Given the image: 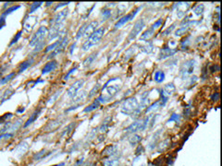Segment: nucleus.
<instances>
[{
  "instance_id": "1",
  "label": "nucleus",
  "mask_w": 222,
  "mask_h": 166,
  "mask_svg": "<svg viewBox=\"0 0 222 166\" xmlns=\"http://www.w3.org/2000/svg\"><path fill=\"white\" fill-rule=\"evenodd\" d=\"M106 29L104 27L99 28L97 29L90 37H88V39L84 42V44H82V50L83 51H87L89 50V48H91L93 45L96 44L99 41L101 40V38L104 36Z\"/></svg>"
},
{
  "instance_id": "2",
  "label": "nucleus",
  "mask_w": 222,
  "mask_h": 166,
  "mask_svg": "<svg viewBox=\"0 0 222 166\" xmlns=\"http://www.w3.org/2000/svg\"><path fill=\"white\" fill-rule=\"evenodd\" d=\"M139 106V103L136 98L131 97L126 99L121 106V113L125 115H131Z\"/></svg>"
},
{
  "instance_id": "3",
  "label": "nucleus",
  "mask_w": 222,
  "mask_h": 166,
  "mask_svg": "<svg viewBox=\"0 0 222 166\" xmlns=\"http://www.w3.org/2000/svg\"><path fill=\"white\" fill-rule=\"evenodd\" d=\"M48 33V30L46 26H41L37 30V31L34 33V35L32 37L31 41H30V46H35L38 44L44 42V39L46 38V36Z\"/></svg>"
},
{
  "instance_id": "4",
  "label": "nucleus",
  "mask_w": 222,
  "mask_h": 166,
  "mask_svg": "<svg viewBox=\"0 0 222 166\" xmlns=\"http://www.w3.org/2000/svg\"><path fill=\"white\" fill-rule=\"evenodd\" d=\"M195 60L194 59H189L186 62H184L180 68V74L182 77H185L187 75H190L194 72L195 69Z\"/></svg>"
},
{
  "instance_id": "5",
  "label": "nucleus",
  "mask_w": 222,
  "mask_h": 166,
  "mask_svg": "<svg viewBox=\"0 0 222 166\" xmlns=\"http://www.w3.org/2000/svg\"><path fill=\"white\" fill-rule=\"evenodd\" d=\"M144 28H145V21H144V20L141 19V20L137 21L135 22V24H134L133 28H132V30H131L130 34H129L128 41L131 42V41L134 40V39L137 37V35H138V34L143 30Z\"/></svg>"
},
{
  "instance_id": "6",
  "label": "nucleus",
  "mask_w": 222,
  "mask_h": 166,
  "mask_svg": "<svg viewBox=\"0 0 222 166\" xmlns=\"http://www.w3.org/2000/svg\"><path fill=\"white\" fill-rule=\"evenodd\" d=\"M68 15H69V10L66 9V8L61 10V11H59L58 13H57L56 16L53 19V21H52L53 26H60V25H62V23L67 19Z\"/></svg>"
},
{
  "instance_id": "7",
  "label": "nucleus",
  "mask_w": 222,
  "mask_h": 166,
  "mask_svg": "<svg viewBox=\"0 0 222 166\" xmlns=\"http://www.w3.org/2000/svg\"><path fill=\"white\" fill-rule=\"evenodd\" d=\"M142 8V7H139L137 9H135L133 12H131V13H130V14H128V15H126V16H123L122 18H121L119 21H118V22L115 24V29H118V28H121V26H123L124 24H126L127 22H129L130 21H131L135 16H136V14L139 12V10Z\"/></svg>"
},
{
  "instance_id": "8",
  "label": "nucleus",
  "mask_w": 222,
  "mask_h": 166,
  "mask_svg": "<svg viewBox=\"0 0 222 166\" xmlns=\"http://www.w3.org/2000/svg\"><path fill=\"white\" fill-rule=\"evenodd\" d=\"M68 43H69V39H68V37L67 36H65L64 38H62L61 39V41L59 42V44H57V46L53 50V52L50 54V55L48 56V58H52V57H54V56H56L57 55H58V54H60V53H62L64 50H65V48L67 47V44H68Z\"/></svg>"
},
{
  "instance_id": "9",
  "label": "nucleus",
  "mask_w": 222,
  "mask_h": 166,
  "mask_svg": "<svg viewBox=\"0 0 222 166\" xmlns=\"http://www.w3.org/2000/svg\"><path fill=\"white\" fill-rule=\"evenodd\" d=\"M168 102V98L167 97H164V96H161V98L156 101L155 103L152 104L151 105H149L147 107V109L146 110V113H152V112H155V111L158 110L159 108L165 106V104H167Z\"/></svg>"
},
{
  "instance_id": "10",
  "label": "nucleus",
  "mask_w": 222,
  "mask_h": 166,
  "mask_svg": "<svg viewBox=\"0 0 222 166\" xmlns=\"http://www.w3.org/2000/svg\"><path fill=\"white\" fill-rule=\"evenodd\" d=\"M83 84H84V80H79V81H77L76 82H74L73 84L70 87V89L68 90V91H67L68 96H70V97H73V96H75V95L77 94L78 90L83 86Z\"/></svg>"
},
{
  "instance_id": "11",
  "label": "nucleus",
  "mask_w": 222,
  "mask_h": 166,
  "mask_svg": "<svg viewBox=\"0 0 222 166\" xmlns=\"http://www.w3.org/2000/svg\"><path fill=\"white\" fill-rule=\"evenodd\" d=\"M197 23H199V21H190L185 22V24H182L181 27L180 28V29H178V30L175 31V35H176L177 37H180V36L185 34V33L188 31V30L192 27L194 24H197Z\"/></svg>"
},
{
  "instance_id": "12",
  "label": "nucleus",
  "mask_w": 222,
  "mask_h": 166,
  "mask_svg": "<svg viewBox=\"0 0 222 166\" xmlns=\"http://www.w3.org/2000/svg\"><path fill=\"white\" fill-rule=\"evenodd\" d=\"M28 149H29V143L27 141H22L16 147V149L14 150V153L18 157H22L26 153Z\"/></svg>"
},
{
  "instance_id": "13",
  "label": "nucleus",
  "mask_w": 222,
  "mask_h": 166,
  "mask_svg": "<svg viewBox=\"0 0 222 166\" xmlns=\"http://www.w3.org/2000/svg\"><path fill=\"white\" fill-rule=\"evenodd\" d=\"M176 90V87L173 83H169L167 85L164 86V88L161 90V96H164V97H170L174 94Z\"/></svg>"
},
{
  "instance_id": "14",
  "label": "nucleus",
  "mask_w": 222,
  "mask_h": 166,
  "mask_svg": "<svg viewBox=\"0 0 222 166\" xmlns=\"http://www.w3.org/2000/svg\"><path fill=\"white\" fill-rule=\"evenodd\" d=\"M177 50L176 49H173L170 47H167V48H163L160 50V53H159V59H166L168 57H170L176 54Z\"/></svg>"
},
{
  "instance_id": "15",
  "label": "nucleus",
  "mask_w": 222,
  "mask_h": 166,
  "mask_svg": "<svg viewBox=\"0 0 222 166\" xmlns=\"http://www.w3.org/2000/svg\"><path fill=\"white\" fill-rule=\"evenodd\" d=\"M97 25H98V21H92L91 23H89V25H87L86 28H85L83 36L90 37V36L96 30Z\"/></svg>"
},
{
  "instance_id": "16",
  "label": "nucleus",
  "mask_w": 222,
  "mask_h": 166,
  "mask_svg": "<svg viewBox=\"0 0 222 166\" xmlns=\"http://www.w3.org/2000/svg\"><path fill=\"white\" fill-rule=\"evenodd\" d=\"M140 127H141V120H138V121H135L132 124H131L129 127H127L125 128V131L128 133L134 134V133L140 131Z\"/></svg>"
},
{
  "instance_id": "17",
  "label": "nucleus",
  "mask_w": 222,
  "mask_h": 166,
  "mask_svg": "<svg viewBox=\"0 0 222 166\" xmlns=\"http://www.w3.org/2000/svg\"><path fill=\"white\" fill-rule=\"evenodd\" d=\"M57 61H55V60L50 61V62H48V63H47L46 66L43 67L42 74H47V73H49V72H51V71L55 70V69L57 68Z\"/></svg>"
},
{
  "instance_id": "18",
  "label": "nucleus",
  "mask_w": 222,
  "mask_h": 166,
  "mask_svg": "<svg viewBox=\"0 0 222 166\" xmlns=\"http://www.w3.org/2000/svg\"><path fill=\"white\" fill-rule=\"evenodd\" d=\"M155 32V29L153 26H151L150 28H148L147 30L141 35V40L142 41H149L154 36Z\"/></svg>"
},
{
  "instance_id": "19",
  "label": "nucleus",
  "mask_w": 222,
  "mask_h": 166,
  "mask_svg": "<svg viewBox=\"0 0 222 166\" xmlns=\"http://www.w3.org/2000/svg\"><path fill=\"white\" fill-rule=\"evenodd\" d=\"M40 113H41V109H38V110H35L32 113V115L30 116V118L26 121V123L24 124V126H23V127L24 128H26V127H28L30 125H32L37 118H38V116L40 115Z\"/></svg>"
},
{
  "instance_id": "20",
  "label": "nucleus",
  "mask_w": 222,
  "mask_h": 166,
  "mask_svg": "<svg viewBox=\"0 0 222 166\" xmlns=\"http://www.w3.org/2000/svg\"><path fill=\"white\" fill-rule=\"evenodd\" d=\"M118 152V148L115 145H110L108 147H106L104 150H103V155L104 156H114L116 153Z\"/></svg>"
},
{
  "instance_id": "21",
  "label": "nucleus",
  "mask_w": 222,
  "mask_h": 166,
  "mask_svg": "<svg viewBox=\"0 0 222 166\" xmlns=\"http://www.w3.org/2000/svg\"><path fill=\"white\" fill-rule=\"evenodd\" d=\"M161 131L162 130H159V131H157L154 136H153V138H152V140L150 141V143L148 144V147H149V150H154L155 148V146H156V144H157V141H158V138H159V137H160V134H161Z\"/></svg>"
},
{
  "instance_id": "22",
  "label": "nucleus",
  "mask_w": 222,
  "mask_h": 166,
  "mask_svg": "<svg viewBox=\"0 0 222 166\" xmlns=\"http://www.w3.org/2000/svg\"><path fill=\"white\" fill-rule=\"evenodd\" d=\"M50 154H51V151H48V150H43L39 151L38 153H36V154L33 156V160H34V161H40V160L45 159L46 157L49 156Z\"/></svg>"
},
{
  "instance_id": "23",
  "label": "nucleus",
  "mask_w": 222,
  "mask_h": 166,
  "mask_svg": "<svg viewBox=\"0 0 222 166\" xmlns=\"http://www.w3.org/2000/svg\"><path fill=\"white\" fill-rule=\"evenodd\" d=\"M60 29H61V25L60 26H52L51 31L48 33V39L52 40V39H55L56 37H57L59 35Z\"/></svg>"
},
{
  "instance_id": "24",
  "label": "nucleus",
  "mask_w": 222,
  "mask_h": 166,
  "mask_svg": "<svg viewBox=\"0 0 222 166\" xmlns=\"http://www.w3.org/2000/svg\"><path fill=\"white\" fill-rule=\"evenodd\" d=\"M170 143V138H167V139L163 140L162 142H160V144H158V147H157V151H158V152H163V151H165V150L169 148Z\"/></svg>"
},
{
  "instance_id": "25",
  "label": "nucleus",
  "mask_w": 222,
  "mask_h": 166,
  "mask_svg": "<svg viewBox=\"0 0 222 166\" xmlns=\"http://www.w3.org/2000/svg\"><path fill=\"white\" fill-rule=\"evenodd\" d=\"M142 139H143L142 136H140L138 134H133L131 137L129 138V142L131 146H135V145L139 144L142 141Z\"/></svg>"
},
{
  "instance_id": "26",
  "label": "nucleus",
  "mask_w": 222,
  "mask_h": 166,
  "mask_svg": "<svg viewBox=\"0 0 222 166\" xmlns=\"http://www.w3.org/2000/svg\"><path fill=\"white\" fill-rule=\"evenodd\" d=\"M154 80L158 83H161L165 80V73L162 70H157L154 75Z\"/></svg>"
},
{
  "instance_id": "27",
  "label": "nucleus",
  "mask_w": 222,
  "mask_h": 166,
  "mask_svg": "<svg viewBox=\"0 0 222 166\" xmlns=\"http://www.w3.org/2000/svg\"><path fill=\"white\" fill-rule=\"evenodd\" d=\"M104 166H119L120 164V159L119 158H113V159H107L104 162Z\"/></svg>"
},
{
  "instance_id": "28",
  "label": "nucleus",
  "mask_w": 222,
  "mask_h": 166,
  "mask_svg": "<svg viewBox=\"0 0 222 166\" xmlns=\"http://www.w3.org/2000/svg\"><path fill=\"white\" fill-rule=\"evenodd\" d=\"M32 62H33V59H28V60L24 61L23 63H22V64L20 65V67H19V72L22 73V72L25 71V70L32 64Z\"/></svg>"
},
{
  "instance_id": "29",
  "label": "nucleus",
  "mask_w": 222,
  "mask_h": 166,
  "mask_svg": "<svg viewBox=\"0 0 222 166\" xmlns=\"http://www.w3.org/2000/svg\"><path fill=\"white\" fill-rule=\"evenodd\" d=\"M85 97H86V91H81V92H80V93H77L75 96H73V101H72V103L77 104V103H79V102H82Z\"/></svg>"
},
{
  "instance_id": "30",
  "label": "nucleus",
  "mask_w": 222,
  "mask_h": 166,
  "mask_svg": "<svg viewBox=\"0 0 222 166\" xmlns=\"http://www.w3.org/2000/svg\"><path fill=\"white\" fill-rule=\"evenodd\" d=\"M100 103H99L98 101L97 100H96L93 104H91L89 106H87L85 109H84V113H90V112H92V111H94V110H96L97 108H98L99 106H100Z\"/></svg>"
},
{
  "instance_id": "31",
  "label": "nucleus",
  "mask_w": 222,
  "mask_h": 166,
  "mask_svg": "<svg viewBox=\"0 0 222 166\" xmlns=\"http://www.w3.org/2000/svg\"><path fill=\"white\" fill-rule=\"evenodd\" d=\"M140 48H141V50H142L143 52H145V53H146V54H150V53L153 51L154 46H153V44H152V43H147L146 44L142 45Z\"/></svg>"
},
{
  "instance_id": "32",
  "label": "nucleus",
  "mask_w": 222,
  "mask_h": 166,
  "mask_svg": "<svg viewBox=\"0 0 222 166\" xmlns=\"http://www.w3.org/2000/svg\"><path fill=\"white\" fill-rule=\"evenodd\" d=\"M110 120V118L109 117H107L104 122H103V124L101 125V127H99V130H100V132H102V133H106V131H107V129H108V124H109V121Z\"/></svg>"
},
{
  "instance_id": "33",
  "label": "nucleus",
  "mask_w": 222,
  "mask_h": 166,
  "mask_svg": "<svg viewBox=\"0 0 222 166\" xmlns=\"http://www.w3.org/2000/svg\"><path fill=\"white\" fill-rule=\"evenodd\" d=\"M96 53H95V54H92L91 55H89V56L84 60L83 66H84V67H89V66L94 62V60L96 59Z\"/></svg>"
},
{
  "instance_id": "34",
  "label": "nucleus",
  "mask_w": 222,
  "mask_h": 166,
  "mask_svg": "<svg viewBox=\"0 0 222 166\" xmlns=\"http://www.w3.org/2000/svg\"><path fill=\"white\" fill-rule=\"evenodd\" d=\"M15 76H16V73H15V72H12V73L8 74L7 76H6L5 78H2V79L0 80V84L2 85V84L7 83L9 81H11V80L13 79V77H15Z\"/></svg>"
},
{
  "instance_id": "35",
  "label": "nucleus",
  "mask_w": 222,
  "mask_h": 166,
  "mask_svg": "<svg viewBox=\"0 0 222 166\" xmlns=\"http://www.w3.org/2000/svg\"><path fill=\"white\" fill-rule=\"evenodd\" d=\"M61 125V122L59 121V122H57V121H51L49 124H48V126L46 127V129L47 130H54V129H56L58 126H60Z\"/></svg>"
},
{
  "instance_id": "36",
  "label": "nucleus",
  "mask_w": 222,
  "mask_h": 166,
  "mask_svg": "<svg viewBox=\"0 0 222 166\" xmlns=\"http://www.w3.org/2000/svg\"><path fill=\"white\" fill-rule=\"evenodd\" d=\"M180 118H181V117H180V114L174 113H172V114H171V116L169 118L168 122H175V123H180Z\"/></svg>"
},
{
  "instance_id": "37",
  "label": "nucleus",
  "mask_w": 222,
  "mask_h": 166,
  "mask_svg": "<svg viewBox=\"0 0 222 166\" xmlns=\"http://www.w3.org/2000/svg\"><path fill=\"white\" fill-rule=\"evenodd\" d=\"M189 44H190V36H188L187 38H185L184 40L181 41V43H180V48H181L182 50H185V49L188 48Z\"/></svg>"
},
{
  "instance_id": "38",
  "label": "nucleus",
  "mask_w": 222,
  "mask_h": 166,
  "mask_svg": "<svg viewBox=\"0 0 222 166\" xmlns=\"http://www.w3.org/2000/svg\"><path fill=\"white\" fill-rule=\"evenodd\" d=\"M204 8H205V7H204L203 4L197 5V6L195 7V8L194 9L195 15H196V16H201V15L203 14V12H204Z\"/></svg>"
},
{
  "instance_id": "39",
  "label": "nucleus",
  "mask_w": 222,
  "mask_h": 166,
  "mask_svg": "<svg viewBox=\"0 0 222 166\" xmlns=\"http://www.w3.org/2000/svg\"><path fill=\"white\" fill-rule=\"evenodd\" d=\"M13 93H14V90H7L4 93V95H3V97H2V102H5V101H7V99H9V98L12 96Z\"/></svg>"
},
{
  "instance_id": "40",
  "label": "nucleus",
  "mask_w": 222,
  "mask_h": 166,
  "mask_svg": "<svg viewBox=\"0 0 222 166\" xmlns=\"http://www.w3.org/2000/svg\"><path fill=\"white\" fill-rule=\"evenodd\" d=\"M74 127H75V123H72V124H70L66 128H65V130L63 131V133H62V137L63 136H65V135H69L72 131V128H73Z\"/></svg>"
},
{
  "instance_id": "41",
  "label": "nucleus",
  "mask_w": 222,
  "mask_h": 166,
  "mask_svg": "<svg viewBox=\"0 0 222 166\" xmlns=\"http://www.w3.org/2000/svg\"><path fill=\"white\" fill-rule=\"evenodd\" d=\"M43 4V2H35V3H33V4H32L31 5V7H30V13H32V12H34L41 5Z\"/></svg>"
},
{
  "instance_id": "42",
  "label": "nucleus",
  "mask_w": 222,
  "mask_h": 166,
  "mask_svg": "<svg viewBox=\"0 0 222 166\" xmlns=\"http://www.w3.org/2000/svg\"><path fill=\"white\" fill-rule=\"evenodd\" d=\"M21 7V6H13V7H9V8H7L4 13H3V17H5L6 15H8V14H10V13H12L13 11H15V10H17V9H19Z\"/></svg>"
},
{
  "instance_id": "43",
  "label": "nucleus",
  "mask_w": 222,
  "mask_h": 166,
  "mask_svg": "<svg viewBox=\"0 0 222 166\" xmlns=\"http://www.w3.org/2000/svg\"><path fill=\"white\" fill-rule=\"evenodd\" d=\"M99 89H100V85L99 84H97V85H96L93 89H92V90L90 91V93H89V95H88V97L89 98H92V97H94L97 92H98Z\"/></svg>"
},
{
  "instance_id": "44",
  "label": "nucleus",
  "mask_w": 222,
  "mask_h": 166,
  "mask_svg": "<svg viewBox=\"0 0 222 166\" xmlns=\"http://www.w3.org/2000/svg\"><path fill=\"white\" fill-rule=\"evenodd\" d=\"M102 16H103V21H106L110 16H111V10L110 9H105L102 11Z\"/></svg>"
},
{
  "instance_id": "45",
  "label": "nucleus",
  "mask_w": 222,
  "mask_h": 166,
  "mask_svg": "<svg viewBox=\"0 0 222 166\" xmlns=\"http://www.w3.org/2000/svg\"><path fill=\"white\" fill-rule=\"evenodd\" d=\"M175 24H173V25H171L170 27H169L168 29H166L163 32H162V36H168V35H170L171 32H172V30L175 29Z\"/></svg>"
},
{
  "instance_id": "46",
  "label": "nucleus",
  "mask_w": 222,
  "mask_h": 166,
  "mask_svg": "<svg viewBox=\"0 0 222 166\" xmlns=\"http://www.w3.org/2000/svg\"><path fill=\"white\" fill-rule=\"evenodd\" d=\"M134 53H135V48L133 49V47H131V49H129L127 52H126V54H125V60H128L129 58H131L132 55H134Z\"/></svg>"
},
{
  "instance_id": "47",
  "label": "nucleus",
  "mask_w": 222,
  "mask_h": 166,
  "mask_svg": "<svg viewBox=\"0 0 222 166\" xmlns=\"http://www.w3.org/2000/svg\"><path fill=\"white\" fill-rule=\"evenodd\" d=\"M86 26H87V24H84V25H82L81 28L79 30V31H78V33H77V35H76V38H77V39H80L81 37L83 36V33H84V30H85Z\"/></svg>"
},
{
  "instance_id": "48",
  "label": "nucleus",
  "mask_w": 222,
  "mask_h": 166,
  "mask_svg": "<svg viewBox=\"0 0 222 166\" xmlns=\"http://www.w3.org/2000/svg\"><path fill=\"white\" fill-rule=\"evenodd\" d=\"M59 42H60V41H57V42H56L55 44H51V45H49V46H47V49L45 50V52H46V53H48V52H50L51 50H54V49L57 46V44H59Z\"/></svg>"
},
{
  "instance_id": "49",
  "label": "nucleus",
  "mask_w": 222,
  "mask_h": 166,
  "mask_svg": "<svg viewBox=\"0 0 222 166\" xmlns=\"http://www.w3.org/2000/svg\"><path fill=\"white\" fill-rule=\"evenodd\" d=\"M21 35H22V31H19L18 33H17V35L13 38V40H12V42H10V45H12L13 44H15V43H17L18 42V40L21 38Z\"/></svg>"
},
{
  "instance_id": "50",
  "label": "nucleus",
  "mask_w": 222,
  "mask_h": 166,
  "mask_svg": "<svg viewBox=\"0 0 222 166\" xmlns=\"http://www.w3.org/2000/svg\"><path fill=\"white\" fill-rule=\"evenodd\" d=\"M210 70H211V72H213V73H214V72H218V71L220 70V66H219L218 64H215V65L211 66Z\"/></svg>"
},
{
  "instance_id": "51",
  "label": "nucleus",
  "mask_w": 222,
  "mask_h": 166,
  "mask_svg": "<svg viewBox=\"0 0 222 166\" xmlns=\"http://www.w3.org/2000/svg\"><path fill=\"white\" fill-rule=\"evenodd\" d=\"M135 151H136V152H135L136 155H141V153L144 151V147H143L142 145H139V146L137 147V149H136Z\"/></svg>"
},
{
  "instance_id": "52",
  "label": "nucleus",
  "mask_w": 222,
  "mask_h": 166,
  "mask_svg": "<svg viewBox=\"0 0 222 166\" xmlns=\"http://www.w3.org/2000/svg\"><path fill=\"white\" fill-rule=\"evenodd\" d=\"M211 99L214 101V102H217L220 100V93L219 92H215L212 96H211Z\"/></svg>"
},
{
  "instance_id": "53",
  "label": "nucleus",
  "mask_w": 222,
  "mask_h": 166,
  "mask_svg": "<svg viewBox=\"0 0 222 166\" xmlns=\"http://www.w3.org/2000/svg\"><path fill=\"white\" fill-rule=\"evenodd\" d=\"M75 70H76V67H73V68H72V69H71V70H70V71H69V72L67 73V75L65 76V78H64V79H65V80H68V79H69V76H70V75H71L72 73H73V72H75Z\"/></svg>"
},
{
  "instance_id": "54",
  "label": "nucleus",
  "mask_w": 222,
  "mask_h": 166,
  "mask_svg": "<svg viewBox=\"0 0 222 166\" xmlns=\"http://www.w3.org/2000/svg\"><path fill=\"white\" fill-rule=\"evenodd\" d=\"M70 3H60V5H57V7L55 8V10H57V8H59V7H63V6H67V5H69Z\"/></svg>"
},
{
  "instance_id": "55",
  "label": "nucleus",
  "mask_w": 222,
  "mask_h": 166,
  "mask_svg": "<svg viewBox=\"0 0 222 166\" xmlns=\"http://www.w3.org/2000/svg\"><path fill=\"white\" fill-rule=\"evenodd\" d=\"M65 165V163H61V164H56V165H53V166H64Z\"/></svg>"
},
{
  "instance_id": "56",
  "label": "nucleus",
  "mask_w": 222,
  "mask_h": 166,
  "mask_svg": "<svg viewBox=\"0 0 222 166\" xmlns=\"http://www.w3.org/2000/svg\"><path fill=\"white\" fill-rule=\"evenodd\" d=\"M51 4H52V3H51V2H48V3H47V6H50V5H51Z\"/></svg>"
},
{
  "instance_id": "57",
  "label": "nucleus",
  "mask_w": 222,
  "mask_h": 166,
  "mask_svg": "<svg viewBox=\"0 0 222 166\" xmlns=\"http://www.w3.org/2000/svg\"><path fill=\"white\" fill-rule=\"evenodd\" d=\"M91 166H96V164H92V165H91Z\"/></svg>"
}]
</instances>
